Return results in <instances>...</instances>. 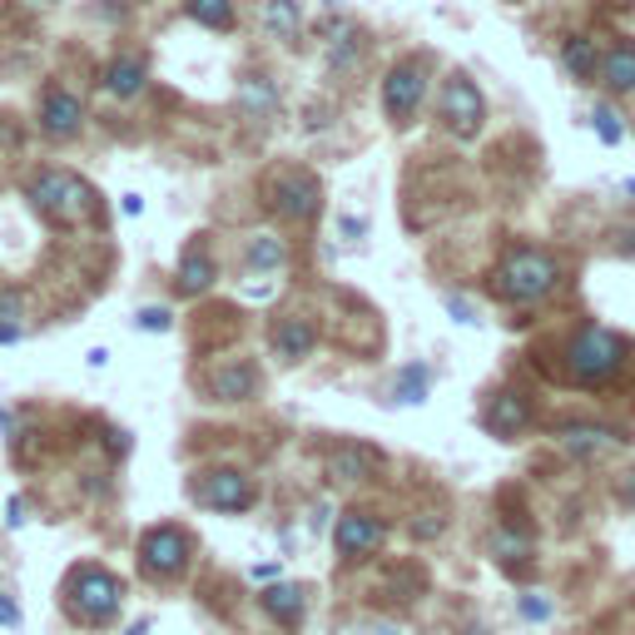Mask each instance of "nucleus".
Wrapping results in <instances>:
<instances>
[{"mask_svg":"<svg viewBox=\"0 0 635 635\" xmlns=\"http://www.w3.org/2000/svg\"><path fill=\"white\" fill-rule=\"evenodd\" d=\"M373 635H398V631H373Z\"/></svg>","mask_w":635,"mask_h":635,"instance_id":"obj_43","label":"nucleus"},{"mask_svg":"<svg viewBox=\"0 0 635 635\" xmlns=\"http://www.w3.org/2000/svg\"><path fill=\"white\" fill-rule=\"evenodd\" d=\"M625 338L611 333V328L601 324H586L581 333H576V343H571V377L581 383V388H601V383H611L615 373L625 367Z\"/></svg>","mask_w":635,"mask_h":635,"instance_id":"obj_3","label":"nucleus"},{"mask_svg":"<svg viewBox=\"0 0 635 635\" xmlns=\"http://www.w3.org/2000/svg\"><path fill=\"white\" fill-rule=\"evenodd\" d=\"M377 467H383V452L367 447V442H338L328 452V472L338 482H367V477H377Z\"/></svg>","mask_w":635,"mask_h":635,"instance_id":"obj_16","label":"nucleus"},{"mask_svg":"<svg viewBox=\"0 0 635 635\" xmlns=\"http://www.w3.org/2000/svg\"><path fill=\"white\" fill-rule=\"evenodd\" d=\"M621 432L615 427H596V422H581V427H566L561 432V447H566L576 462H591V457L611 452V447H621Z\"/></svg>","mask_w":635,"mask_h":635,"instance_id":"obj_19","label":"nucleus"},{"mask_svg":"<svg viewBox=\"0 0 635 635\" xmlns=\"http://www.w3.org/2000/svg\"><path fill=\"white\" fill-rule=\"evenodd\" d=\"M427 392H432V367L427 363H408L398 373V383H392V402H402V408L427 402Z\"/></svg>","mask_w":635,"mask_h":635,"instance_id":"obj_25","label":"nucleus"},{"mask_svg":"<svg viewBox=\"0 0 635 635\" xmlns=\"http://www.w3.org/2000/svg\"><path fill=\"white\" fill-rule=\"evenodd\" d=\"M169 308H140L134 313V328H144V333H169Z\"/></svg>","mask_w":635,"mask_h":635,"instance_id":"obj_30","label":"nucleus"},{"mask_svg":"<svg viewBox=\"0 0 635 635\" xmlns=\"http://www.w3.org/2000/svg\"><path fill=\"white\" fill-rule=\"evenodd\" d=\"M363 55H367V31H363V25H353V21L328 40V66H333V70H353Z\"/></svg>","mask_w":635,"mask_h":635,"instance_id":"obj_23","label":"nucleus"},{"mask_svg":"<svg viewBox=\"0 0 635 635\" xmlns=\"http://www.w3.org/2000/svg\"><path fill=\"white\" fill-rule=\"evenodd\" d=\"M283 95H279V80L263 75V70H248L244 80H238V95H234V109L238 119H248V125H269L273 115H279Z\"/></svg>","mask_w":635,"mask_h":635,"instance_id":"obj_13","label":"nucleus"},{"mask_svg":"<svg viewBox=\"0 0 635 635\" xmlns=\"http://www.w3.org/2000/svg\"><path fill=\"white\" fill-rule=\"evenodd\" d=\"M31 204L60 228H80V224H90V219L99 214L95 189H90L80 174H70V169H40V174H35V179H31Z\"/></svg>","mask_w":635,"mask_h":635,"instance_id":"obj_2","label":"nucleus"},{"mask_svg":"<svg viewBox=\"0 0 635 635\" xmlns=\"http://www.w3.org/2000/svg\"><path fill=\"white\" fill-rule=\"evenodd\" d=\"M621 195H631V199H635V179H625V184H621Z\"/></svg>","mask_w":635,"mask_h":635,"instance_id":"obj_42","label":"nucleus"},{"mask_svg":"<svg viewBox=\"0 0 635 635\" xmlns=\"http://www.w3.org/2000/svg\"><path fill=\"white\" fill-rule=\"evenodd\" d=\"M214 279H219V269H214V259H209V248L204 244H189V248H184L179 273H174V283H179L184 298H199V293H204Z\"/></svg>","mask_w":635,"mask_h":635,"instance_id":"obj_20","label":"nucleus"},{"mask_svg":"<svg viewBox=\"0 0 635 635\" xmlns=\"http://www.w3.org/2000/svg\"><path fill=\"white\" fill-rule=\"evenodd\" d=\"M195 496L204 506H214V511H248L254 506V482L238 467H214V472L199 477Z\"/></svg>","mask_w":635,"mask_h":635,"instance_id":"obj_9","label":"nucleus"},{"mask_svg":"<svg viewBox=\"0 0 635 635\" xmlns=\"http://www.w3.org/2000/svg\"><path fill=\"white\" fill-rule=\"evenodd\" d=\"M313 348H318V324H313L308 313H289V318H279V328H273V357H283V363H303Z\"/></svg>","mask_w":635,"mask_h":635,"instance_id":"obj_15","label":"nucleus"},{"mask_svg":"<svg viewBox=\"0 0 635 635\" xmlns=\"http://www.w3.org/2000/svg\"><path fill=\"white\" fill-rule=\"evenodd\" d=\"M601 85H611L615 95H635V45L615 40L601 60Z\"/></svg>","mask_w":635,"mask_h":635,"instance_id":"obj_21","label":"nucleus"},{"mask_svg":"<svg viewBox=\"0 0 635 635\" xmlns=\"http://www.w3.org/2000/svg\"><path fill=\"white\" fill-rule=\"evenodd\" d=\"M140 566L150 571V576H160V581L179 576V571L189 566V537H184L179 527H150L140 537Z\"/></svg>","mask_w":635,"mask_h":635,"instance_id":"obj_8","label":"nucleus"},{"mask_svg":"<svg viewBox=\"0 0 635 635\" xmlns=\"http://www.w3.org/2000/svg\"><path fill=\"white\" fill-rule=\"evenodd\" d=\"M333 541H338V556L363 561V556H373V551L388 541V527H383L377 517H367V511H343L338 527H333Z\"/></svg>","mask_w":635,"mask_h":635,"instance_id":"obj_12","label":"nucleus"},{"mask_svg":"<svg viewBox=\"0 0 635 635\" xmlns=\"http://www.w3.org/2000/svg\"><path fill=\"white\" fill-rule=\"evenodd\" d=\"M482 427L492 432V437H502V442L521 437V432L531 427L527 398H521V392H496V398L486 402V412H482Z\"/></svg>","mask_w":635,"mask_h":635,"instance_id":"obj_14","label":"nucleus"},{"mask_svg":"<svg viewBox=\"0 0 635 635\" xmlns=\"http://www.w3.org/2000/svg\"><path fill=\"white\" fill-rule=\"evenodd\" d=\"M244 263L254 273H279L283 263H289V248H283V238H273V234H254L244 244Z\"/></svg>","mask_w":635,"mask_h":635,"instance_id":"obj_24","label":"nucleus"},{"mask_svg":"<svg viewBox=\"0 0 635 635\" xmlns=\"http://www.w3.org/2000/svg\"><path fill=\"white\" fill-rule=\"evenodd\" d=\"M259 605L279 625H298L303 621V591H298V586H269V591L259 596Z\"/></svg>","mask_w":635,"mask_h":635,"instance_id":"obj_26","label":"nucleus"},{"mask_svg":"<svg viewBox=\"0 0 635 635\" xmlns=\"http://www.w3.org/2000/svg\"><path fill=\"white\" fill-rule=\"evenodd\" d=\"M561 283V269L546 248H511L492 273V289L502 303H517V308H531V303L551 298Z\"/></svg>","mask_w":635,"mask_h":635,"instance_id":"obj_1","label":"nucleus"},{"mask_svg":"<svg viewBox=\"0 0 635 635\" xmlns=\"http://www.w3.org/2000/svg\"><path fill=\"white\" fill-rule=\"evenodd\" d=\"M611 244L621 248V254H635V228H615V234H611Z\"/></svg>","mask_w":635,"mask_h":635,"instance_id":"obj_34","label":"nucleus"},{"mask_svg":"<svg viewBox=\"0 0 635 635\" xmlns=\"http://www.w3.org/2000/svg\"><path fill=\"white\" fill-rule=\"evenodd\" d=\"M248 298H273V283H248Z\"/></svg>","mask_w":635,"mask_h":635,"instance_id":"obj_40","label":"nucleus"},{"mask_svg":"<svg viewBox=\"0 0 635 635\" xmlns=\"http://www.w3.org/2000/svg\"><path fill=\"white\" fill-rule=\"evenodd\" d=\"M591 130H596V140H601L605 150H615V144L625 140V119L615 115V105H596V115H591Z\"/></svg>","mask_w":635,"mask_h":635,"instance_id":"obj_29","label":"nucleus"},{"mask_svg":"<svg viewBox=\"0 0 635 635\" xmlns=\"http://www.w3.org/2000/svg\"><path fill=\"white\" fill-rule=\"evenodd\" d=\"M31 5H50V0H31Z\"/></svg>","mask_w":635,"mask_h":635,"instance_id":"obj_44","label":"nucleus"},{"mask_svg":"<svg viewBox=\"0 0 635 635\" xmlns=\"http://www.w3.org/2000/svg\"><path fill=\"white\" fill-rule=\"evenodd\" d=\"M40 130L50 134V140H75L80 130H85V105H80L75 90L66 85H50L40 99Z\"/></svg>","mask_w":635,"mask_h":635,"instance_id":"obj_11","label":"nucleus"},{"mask_svg":"<svg viewBox=\"0 0 635 635\" xmlns=\"http://www.w3.org/2000/svg\"><path fill=\"white\" fill-rule=\"evenodd\" d=\"M0 625H21V605L11 596H0Z\"/></svg>","mask_w":635,"mask_h":635,"instance_id":"obj_33","label":"nucleus"},{"mask_svg":"<svg viewBox=\"0 0 635 635\" xmlns=\"http://www.w3.org/2000/svg\"><path fill=\"white\" fill-rule=\"evenodd\" d=\"M492 556L502 561L506 571H517L521 561L531 556V537H527V531H511V527H496V537H492Z\"/></svg>","mask_w":635,"mask_h":635,"instance_id":"obj_28","label":"nucleus"},{"mask_svg":"<svg viewBox=\"0 0 635 635\" xmlns=\"http://www.w3.org/2000/svg\"><path fill=\"white\" fill-rule=\"evenodd\" d=\"M119 601H125V596H119V581L99 566H80L66 581V611L75 615L80 625H109L119 615Z\"/></svg>","mask_w":635,"mask_h":635,"instance_id":"obj_4","label":"nucleus"},{"mask_svg":"<svg viewBox=\"0 0 635 635\" xmlns=\"http://www.w3.org/2000/svg\"><path fill=\"white\" fill-rule=\"evenodd\" d=\"M269 199H273V214L279 219L308 224V219H318V209H324V184L313 179L308 169H283L279 179L269 184Z\"/></svg>","mask_w":635,"mask_h":635,"instance_id":"obj_6","label":"nucleus"},{"mask_svg":"<svg viewBox=\"0 0 635 635\" xmlns=\"http://www.w3.org/2000/svg\"><path fill=\"white\" fill-rule=\"evenodd\" d=\"M615 5H625V0H615Z\"/></svg>","mask_w":635,"mask_h":635,"instance_id":"obj_45","label":"nucleus"},{"mask_svg":"<svg viewBox=\"0 0 635 635\" xmlns=\"http://www.w3.org/2000/svg\"><path fill=\"white\" fill-rule=\"evenodd\" d=\"M601 60L605 55L596 50L591 35L561 40V70H566V80H576V85H596V80H601Z\"/></svg>","mask_w":635,"mask_h":635,"instance_id":"obj_18","label":"nucleus"},{"mask_svg":"<svg viewBox=\"0 0 635 635\" xmlns=\"http://www.w3.org/2000/svg\"><path fill=\"white\" fill-rule=\"evenodd\" d=\"M343 234H348V238H363L367 224H363V219H343Z\"/></svg>","mask_w":635,"mask_h":635,"instance_id":"obj_39","label":"nucleus"},{"mask_svg":"<svg viewBox=\"0 0 635 635\" xmlns=\"http://www.w3.org/2000/svg\"><path fill=\"white\" fill-rule=\"evenodd\" d=\"M442 119H447V130H452L457 140H477V134H482L486 99L467 75H447V85H442Z\"/></svg>","mask_w":635,"mask_h":635,"instance_id":"obj_7","label":"nucleus"},{"mask_svg":"<svg viewBox=\"0 0 635 635\" xmlns=\"http://www.w3.org/2000/svg\"><path fill=\"white\" fill-rule=\"evenodd\" d=\"M21 333H25L21 324H5V318H0V343H21Z\"/></svg>","mask_w":635,"mask_h":635,"instance_id":"obj_35","label":"nucleus"},{"mask_svg":"<svg viewBox=\"0 0 635 635\" xmlns=\"http://www.w3.org/2000/svg\"><path fill=\"white\" fill-rule=\"evenodd\" d=\"M615 496H621V502H625V506H635V472H631V477H625V482H621V492H615Z\"/></svg>","mask_w":635,"mask_h":635,"instance_id":"obj_37","label":"nucleus"},{"mask_svg":"<svg viewBox=\"0 0 635 635\" xmlns=\"http://www.w3.org/2000/svg\"><path fill=\"white\" fill-rule=\"evenodd\" d=\"M521 615H527V621H546L551 601H546V596H537V591H527V596H521Z\"/></svg>","mask_w":635,"mask_h":635,"instance_id":"obj_31","label":"nucleus"},{"mask_svg":"<svg viewBox=\"0 0 635 635\" xmlns=\"http://www.w3.org/2000/svg\"><path fill=\"white\" fill-rule=\"evenodd\" d=\"M184 15L204 31H234V0H184Z\"/></svg>","mask_w":635,"mask_h":635,"instance_id":"obj_27","label":"nucleus"},{"mask_svg":"<svg viewBox=\"0 0 635 635\" xmlns=\"http://www.w3.org/2000/svg\"><path fill=\"white\" fill-rule=\"evenodd\" d=\"M447 313H452V318H457L462 328H477V324H482V318H477V308H472L467 298H447Z\"/></svg>","mask_w":635,"mask_h":635,"instance_id":"obj_32","label":"nucleus"},{"mask_svg":"<svg viewBox=\"0 0 635 635\" xmlns=\"http://www.w3.org/2000/svg\"><path fill=\"white\" fill-rule=\"evenodd\" d=\"M5 511H11V517H5V521H11V527H21V521H25V511H31V506H25V502H21V496H15V502H11V506H5Z\"/></svg>","mask_w":635,"mask_h":635,"instance_id":"obj_36","label":"nucleus"},{"mask_svg":"<svg viewBox=\"0 0 635 635\" xmlns=\"http://www.w3.org/2000/svg\"><path fill=\"white\" fill-rule=\"evenodd\" d=\"M259 388H263V377L248 357H224V363L209 367V377H204V392L214 402H248V398H259Z\"/></svg>","mask_w":635,"mask_h":635,"instance_id":"obj_10","label":"nucleus"},{"mask_svg":"<svg viewBox=\"0 0 635 635\" xmlns=\"http://www.w3.org/2000/svg\"><path fill=\"white\" fill-rule=\"evenodd\" d=\"M273 576H279V566H273V561H269V566H254V581H273Z\"/></svg>","mask_w":635,"mask_h":635,"instance_id":"obj_41","label":"nucleus"},{"mask_svg":"<svg viewBox=\"0 0 635 635\" xmlns=\"http://www.w3.org/2000/svg\"><path fill=\"white\" fill-rule=\"evenodd\" d=\"M99 80H105V90L115 99H134L144 90V60H140V55H115Z\"/></svg>","mask_w":635,"mask_h":635,"instance_id":"obj_22","label":"nucleus"},{"mask_svg":"<svg viewBox=\"0 0 635 635\" xmlns=\"http://www.w3.org/2000/svg\"><path fill=\"white\" fill-rule=\"evenodd\" d=\"M119 209H125V214L134 219V214H144V199H140V195H125V204H119Z\"/></svg>","mask_w":635,"mask_h":635,"instance_id":"obj_38","label":"nucleus"},{"mask_svg":"<svg viewBox=\"0 0 635 635\" xmlns=\"http://www.w3.org/2000/svg\"><path fill=\"white\" fill-rule=\"evenodd\" d=\"M422 95H427V60L408 55L383 80V109H388L392 125H412V115L422 109Z\"/></svg>","mask_w":635,"mask_h":635,"instance_id":"obj_5","label":"nucleus"},{"mask_svg":"<svg viewBox=\"0 0 635 635\" xmlns=\"http://www.w3.org/2000/svg\"><path fill=\"white\" fill-rule=\"evenodd\" d=\"M259 25L269 40L279 45H298L303 40V0H263L259 5Z\"/></svg>","mask_w":635,"mask_h":635,"instance_id":"obj_17","label":"nucleus"}]
</instances>
